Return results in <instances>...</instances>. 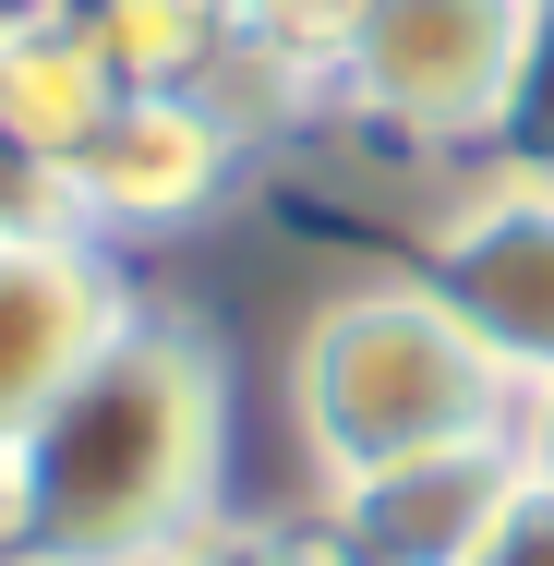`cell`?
Listing matches in <instances>:
<instances>
[{"mask_svg": "<svg viewBox=\"0 0 554 566\" xmlns=\"http://www.w3.org/2000/svg\"><path fill=\"white\" fill-rule=\"evenodd\" d=\"M278 410H290L302 482L326 494V482H362L386 458L506 434L519 422V386L482 361V338L446 314L410 265H386V277H337L326 302L302 314V338L278 361Z\"/></svg>", "mask_w": 554, "mask_h": 566, "instance_id": "7a4b0ae2", "label": "cell"}, {"mask_svg": "<svg viewBox=\"0 0 554 566\" xmlns=\"http://www.w3.org/2000/svg\"><path fill=\"white\" fill-rule=\"evenodd\" d=\"M73 12H85L97 61L133 97H194V73L218 61V36H229L218 0H73Z\"/></svg>", "mask_w": 554, "mask_h": 566, "instance_id": "9c48e42d", "label": "cell"}, {"mask_svg": "<svg viewBox=\"0 0 554 566\" xmlns=\"http://www.w3.org/2000/svg\"><path fill=\"white\" fill-rule=\"evenodd\" d=\"M121 97H133V85L97 61V36H85V12H73V0H61V12H12V24H0V145H24V157L73 169V145H85Z\"/></svg>", "mask_w": 554, "mask_h": 566, "instance_id": "ba28073f", "label": "cell"}, {"mask_svg": "<svg viewBox=\"0 0 554 566\" xmlns=\"http://www.w3.org/2000/svg\"><path fill=\"white\" fill-rule=\"evenodd\" d=\"M145 314V290L121 277L97 229H24L0 241V458L36 434V410Z\"/></svg>", "mask_w": 554, "mask_h": 566, "instance_id": "5b68a950", "label": "cell"}, {"mask_svg": "<svg viewBox=\"0 0 554 566\" xmlns=\"http://www.w3.org/2000/svg\"><path fill=\"white\" fill-rule=\"evenodd\" d=\"M0 566H36V555H0Z\"/></svg>", "mask_w": 554, "mask_h": 566, "instance_id": "e0dca14e", "label": "cell"}, {"mask_svg": "<svg viewBox=\"0 0 554 566\" xmlns=\"http://www.w3.org/2000/svg\"><path fill=\"white\" fill-rule=\"evenodd\" d=\"M157 566H349V555L326 543L314 506H302V518H241V506H218L194 543H169Z\"/></svg>", "mask_w": 554, "mask_h": 566, "instance_id": "7c38bea8", "label": "cell"}, {"mask_svg": "<svg viewBox=\"0 0 554 566\" xmlns=\"http://www.w3.org/2000/svg\"><path fill=\"white\" fill-rule=\"evenodd\" d=\"M482 169L554 193V0H531V24H519V73H506V109H494Z\"/></svg>", "mask_w": 554, "mask_h": 566, "instance_id": "8fae6325", "label": "cell"}, {"mask_svg": "<svg viewBox=\"0 0 554 566\" xmlns=\"http://www.w3.org/2000/svg\"><path fill=\"white\" fill-rule=\"evenodd\" d=\"M229 169H241V145H229L194 97H121V109L73 145L61 193H73V229H97L121 253V241H169V229L218 218Z\"/></svg>", "mask_w": 554, "mask_h": 566, "instance_id": "52a82bcc", "label": "cell"}, {"mask_svg": "<svg viewBox=\"0 0 554 566\" xmlns=\"http://www.w3.org/2000/svg\"><path fill=\"white\" fill-rule=\"evenodd\" d=\"M194 109H206L229 145L253 157V145H290V133H314V120H326V73L278 61L265 36H241V24H229V36H218V61L194 73Z\"/></svg>", "mask_w": 554, "mask_h": 566, "instance_id": "30bf717a", "label": "cell"}, {"mask_svg": "<svg viewBox=\"0 0 554 566\" xmlns=\"http://www.w3.org/2000/svg\"><path fill=\"white\" fill-rule=\"evenodd\" d=\"M218 12H241V0H218Z\"/></svg>", "mask_w": 554, "mask_h": 566, "instance_id": "ac0fdd59", "label": "cell"}, {"mask_svg": "<svg viewBox=\"0 0 554 566\" xmlns=\"http://www.w3.org/2000/svg\"><path fill=\"white\" fill-rule=\"evenodd\" d=\"M519 24H531V0H374L326 73V120L398 145V157L482 169L506 73H519Z\"/></svg>", "mask_w": 554, "mask_h": 566, "instance_id": "3957f363", "label": "cell"}, {"mask_svg": "<svg viewBox=\"0 0 554 566\" xmlns=\"http://www.w3.org/2000/svg\"><path fill=\"white\" fill-rule=\"evenodd\" d=\"M0 555H12V482H0Z\"/></svg>", "mask_w": 554, "mask_h": 566, "instance_id": "2e32d148", "label": "cell"}, {"mask_svg": "<svg viewBox=\"0 0 554 566\" xmlns=\"http://www.w3.org/2000/svg\"><path fill=\"white\" fill-rule=\"evenodd\" d=\"M12 555L36 566H157L229 506V349L181 314H133L0 458Z\"/></svg>", "mask_w": 554, "mask_h": 566, "instance_id": "6da1fadb", "label": "cell"}, {"mask_svg": "<svg viewBox=\"0 0 554 566\" xmlns=\"http://www.w3.org/2000/svg\"><path fill=\"white\" fill-rule=\"evenodd\" d=\"M482 566H554V482H519V506L482 543Z\"/></svg>", "mask_w": 554, "mask_h": 566, "instance_id": "5bb4252c", "label": "cell"}, {"mask_svg": "<svg viewBox=\"0 0 554 566\" xmlns=\"http://www.w3.org/2000/svg\"><path fill=\"white\" fill-rule=\"evenodd\" d=\"M506 434H519V470H531V482H554V386H531V398H519V422H506Z\"/></svg>", "mask_w": 554, "mask_h": 566, "instance_id": "9a60e30c", "label": "cell"}, {"mask_svg": "<svg viewBox=\"0 0 554 566\" xmlns=\"http://www.w3.org/2000/svg\"><path fill=\"white\" fill-rule=\"evenodd\" d=\"M519 434H470V447H422V458H386L362 482H326L314 518L349 566H482V543L506 531L519 506Z\"/></svg>", "mask_w": 554, "mask_h": 566, "instance_id": "8992f818", "label": "cell"}, {"mask_svg": "<svg viewBox=\"0 0 554 566\" xmlns=\"http://www.w3.org/2000/svg\"><path fill=\"white\" fill-rule=\"evenodd\" d=\"M362 12H374V0H241L229 24L265 36L278 61H302V73H337V49L362 36Z\"/></svg>", "mask_w": 554, "mask_h": 566, "instance_id": "4fadbf2b", "label": "cell"}, {"mask_svg": "<svg viewBox=\"0 0 554 566\" xmlns=\"http://www.w3.org/2000/svg\"><path fill=\"white\" fill-rule=\"evenodd\" d=\"M410 277L482 338V361H494L519 398L554 386V193L543 181L458 169V193H446L435 218H422V241H410Z\"/></svg>", "mask_w": 554, "mask_h": 566, "instance_id": "277c9868", "label": "cell"}]
</instances>
